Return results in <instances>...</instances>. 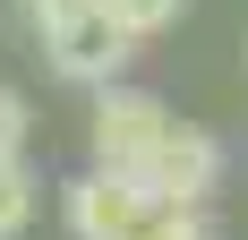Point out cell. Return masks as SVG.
<instances>
[{"label": "cell", "mask_w": 248, "mask_h": 240, "mask_svg": "<svg viewBox=\"0 0 248 240\" xmlns=\"http://www.w3.org/2000/svg\"><path fill=\"white\" fill-rule=\"evenodd\" d=\"M171 129L180 120H171L163 95H146V86H103L94 95V171H128V180H137Z\"/></svg>", "instance_id": "cell-1"}, {"label": "cell", "mask_w": 248, "mask_h": 240, "mask_svg": "<svg viewBox=\"0 0 248 240\" xmlns=\"http://www.w3.org/2000/svg\"><path fill=\"white\" fill-rule=\"evenodd\" d=\"M137 189H146L163 215H197L205 197L223 189V137H205V129H188V120H180L171 137L154 146V163L137 171Z\"/></svg>", "instance_id": "cell-2"}, {"label": "cell", "mask_w": 248, "mask_h": 240, "mask_svg": "<svg viewBox=\"0 0 248 240\" xmlns=\"http://www.w3.org/2000/svg\"><path fill=\"white\" fill-rule=\"evenodd\" d=\"M43 51H51V69L60 77H77V86H120V69H128V34L103 9H77V17H60V26H43Z\"/></svg>", "instance_id": "cell-3"}, {"label": "cell", "mask_w": 248, "mask_h": 240, "mask_svg": "<svg viewBox=\"0 0 248 240\" xmlns=\"http://www.w3.org/2000/svg\"><path fill=\"white\" fill-rule=\"evenodd\" d=\"M163 215L128 171H86V180H69V232L77 240H128L146 232V223Z\"/></svg>", "instance_id": "cell-4"}, {"label": "cell", "mask_w": 248, "mask_h": 240, "mask_svg": "<svg viewBox=\"0 0 248 240\" xmlns=\"http://www.w3.org/2000/svg\"><path fill=\"white\" fill-rule=\"evenodd\" d=\"M94 9H103L111 26H120L128 43H146V34H163V26H171L180 9H188V0H94Z\"/></svg>", "instance_id": "cell-5"}, {"label": "cell", "mask_w": 248, "mask_h": 240, "mask_svg": "<svg viewBox=\"0 0 248 240\" xmlns=\"http://www.w3.org/2000/svg\"><path fill=\"white\" fill-rule=\"evenodd\" d=\"M26 215H34V171H26V163H0V240H17Z\"/></svg>", "instance_id": "cell-6"}, {"label": "cell", "mask_w": 248, "mask_h": 240, "mask_svg": "<svg viewBox=\"0 0 248 240\" xmlns=\"http://www.w3.org/2000/svg\"><path fill=\"white\" fill-rule=\"evenodd\" d=\"M26 129H34V120H26V95L0 86V163H26Z\"/></svg>", "instance_id": "cell-7"}, {"label": "cell", "mask_w": 248, "mask_h": 240, "mask_svg": "<svg viewBox=\"0 0 248 240\" xmlns=\"http://www.w3.org/2000/svg\"><path fill=\"white\" fill-rule=\"evenodd\" d=\"M128 240H214V223L205 215H154L146 232H128Z\"/></svg>", "instance_id": "cell-8"}, {"label": "cell", "mask_w": 248, "mask_h": 240, "mask_svg": "<svg viewBox=\"0 0 248 240\" xmlns=\"http://www.w3.org/2000/svg\"><path fill=\"white\" fill-rule=\"evenodd\" d=\"M17 9H26L34 26H60V17H77V9H94V0H17Z\"/></svg>", "instance_id": "cell-9"}]
</instances>
